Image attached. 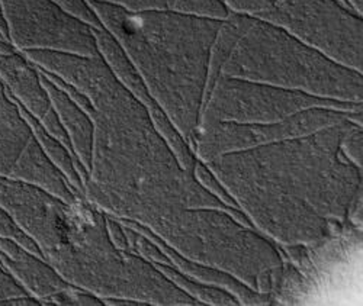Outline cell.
Masks as SVG:
<instances>
[{
    "label": "cell",
    "mask_w": 363,
    "mask_h": 306,
    "mask_svg": "<svg viewBox=\"0 0 363 306\" xmlns=\"http://www.w3.org/2000/svg\"><path fill=\"white\" fill-rule=\"evenodd\" d=\"M0 79L26 112L31 113L50 134L73 151L69 137L52 108L40 70L33 61H29L18 50L0 54Z\"/></svg>",
    "instance_id": "cell-13"
},
{
    "label": "cell",
    "mask_w": 363,
    "mask_h": 306,
    "mask_svg": "<svg viewBox=\"0 0 363 306\" xmlns=\"http://www.w3.org/2000/svg\"><path fill=\"white\" fill-rule=\"evenodd\" d=\"M310 108L362 112L363 105L339 103L302 91L220 76L206 84L199 124L202 122L267 124Z\"/></svg>",
    "instance_id": "cell-8"
},
{
    "label": "cell",
    "mask_w": 363,
    "mask_h": 306,
    "mask_svg": "<svg viewBox=\"0 0 363 306\" xmlns=\"http://www.w3.org/2000/svg\"><path fill=\"white\" fill-rule=\"evenodd\" d=\"M87 2L194 151L221 21L172 9L130 12L98 0Z\"/></svg>",
    "instance_id": "cell-3"
},
{
    "label": "cell",
    "mask_w": 363,
    "mask_h": 306,
    "mask_svg": "<svg viewBox=\"0 0 363 306\" xmlns=\"http://www.w3.org/2000/svg\"><path fill=\"white\" fill-rule=\"evenodd\" d=\"M29 295L15 279L12 274L0 264V306H6L11 299Z\"/></svg>",
    "instance_id": "cell-23"
},
{
    "label": "cell",
    "mask_w": 363,
    "mask_h": 306,
    "mask_svg": "<svg viewBox=\"0 0 363 306\" xmlns=\"http://www.w3.org/2000/svg\"><path fill=\"white\" fill-rule=\"evenodd\" d=\"M155 264L170 282H173L182 290L186 292L201 305H241L240 300L231 292L223 288L209 286V285L196 282L195 279H191L185 276V274L177 271L170 264H159V263H155Z\"/></svg>",
    "instance_id": "cell-16"
},
{
    "label": "cell",
    "mask_w": 363,
    "mask_h": 306,
    "mask_svg": "<svg viewBox=\"0 0 363 306\" xmlns=\"http://www.w3.org/2000/svg\"><path fill=\"white\" fill-rule=\"evenodd\" d=\"M0 35H2L5 40H8V26H6V22L4 19V13H2V9H0ZM9 41V40H8Z\"/></svg>",
    "instance_id": "cell-26"
},
{
    "label": "cell",
    "mask_w": 363,
    "mask_h": 306,
    "mask_svg": "<svg viewBox=\"0 0 363 306\" xmlns=\"http://www.w3.org/2000/svg\"><path fill=\"white\" fill-rule=\"evenodd\" d=\"M98 2L119 6L130 12L172 9V0H98Z\"/></svg>",
    "instance_id": "cell-22"
},
{
    "label": "cell",
    "mask_w": 363,
    "mask_h": 306,
    "mask_svg": "<svg viewBox=\"0 0 363 306\" xmlns=\"http://www.w3.org/2000/svg\"><path fill=\"white\" fill-rule=\"evenodd\" d=\"M54 2L69 13H72L73 16L83 21L84 23L94 28H102L99 19L96 18L92 8H90L87 0H54Z\"/></svg>",
    "instance_id": "cell-20"
},
{
    "label": "cell",
    "mask_w": 363,
    "mask_h": 306,
    "mask_svg": "<svg viewBox=\"0 0 363 306\" xmlns=\"http://www.w3.org/2000/svg\"><path fill=\"white\" fill-rule=\"evenodd\" d=\"M12 51H15V47L8 40H5L2 35H0V54H8Z\"/></svg>",
    "instance_id": "cell-24"
},
{
    "label": "cell",
    "mask_w": 363,
    "mask_h": 306,
    "mask_svg": "<svg viewBox=\"0 0 363 306\" xmlns=\"http://www.w3.org/2000/svg\"><path fill=\"white\" fill-rule=\"evenodd\" d=\"M40 74L50 95L52 108L58 116L60 124L63 125L69 137L74 156L87 171L94 147V120L62 89L50 81L41 72Z\"/></svg>",
    "instance_id": "cell-15"
},
{
    "label": "cell",
    "mask_w": 363,
    "mask_h": 306,
    "mask_svg": "<svg viewBox=\"0 0 363 306\" xmlns=\"http://www.w3.org/2000/svg\"><path fill=\"white\" fill-rule=\"evenodd\" d=\"M347 119L362 124L363 113L335 108H310L267 124L202 122L195 138L194 152L198 160L208 162L228 152L308 135Z\"/></svg>",
    "instance_id": "cell-10"
},
{
    "label": "cell",
    "mask_w": 363,
    "mask_h": 306,
    "mask_svg": "<svg viewBox=\"0 0 363 306\" xmlns=\"http://www.w3.org/2000/svg\"><path fill=\"white\" fill-rule=\"evenodd\" d=\"M172 11L217 21L230 13L223 0H172Z\"/></svg>",
    "instance_id": "cell-17"
},
{
    "label": "cell",
    "mask_w": 363,
    "mask_h": 306,
    "mask_svg": "<svg viewBox=\"0 0 363 306\" xmlns=\"http://www.w3.org/2000/svg\"><path fill=\"white\" fill-rule=\"evenodd\" d=\"M95 37H96L98 51L102 55V58L106 61L111 70L115 73L119 81L128 89L130 94L148 110L151 119L155 120L159 131L172 145L180 163L184 164L185 169L195 173V164L198 159L194 154V151L191 149L188 142L182 138L177 130L173 127L164 110L159 106V103L153 98H151L150 91L145 87L141 76L131 64V61L128 60L123 48H121L116 40L104 28H95Z\"/></svg>",
    "instance_id": "cell-12"
},
{
    "label": "cell",
    "mask_w": 363,
    "mask_h": 306,
    "mask_svg": "<svg viewBox=\"0 0 363 306\" xmlns=\"http://www.w3.org/2000/svg\"><path fill=\"white\" fill-rule=\"evenodd\" d=\"M150 232L185 259L224 271L256 292L275 296L282 289L286 261L281 247L227 210L185 208Z\"/></svg>",
    "instance_id": "cell-6"
},
{
    "label": "cell",
    "mask_w": 363,
    "mask_h": 306,
    "mask_svg": "<svg viewBox=\"0 0 363 306\" xmlns=\"http://www.w3.org/2000/svg\"><path fill=\"white\" fill-rule=\"evenodd\" d=\"M8 40L18 51L45 50L98 55L95 28L54 0H0Z\"/></svg>",
    "instance_id": "cell-9"
},
{
    "label": "cell",
    "mask_w": 363,
    "mask_h": 306,
    "mask_svg": "<svg viewBox=\"0 0 363 306\" xmlns=\"http://www.w3.org/2000/svg\"><path fill=\"white\" fill-rule=\"evenodd\" d=\"M340 2H343V4H346V0H340ZM347 5V4H346ZM349 6V5H347Z\"/></svg>",
    "instance_id": "cell-27"
},
{
    "label": "cell",
    "mask_w": 363,
    "mask_h": 306,
    "mask_svg": "<svg viewBox=\"0 0 363 306\" xmlns=\"http://www.w3.org/2000/svg\"><path fill=\"white\" fill-rule=\"evenodd\" d=\"M0 177H12L47 189L66 202L79 196L66 176L37 141L21 105L0 79Z\"/></svg>",
    "instance_id": "cell-11"
},
{
    "label": "cell",
    "mask_w": 363,
    "mask_h": 306,
    "mask_svg": "<svg viewBox=\"0 0 363 306\" xmlns=\"http://www.w3.org/2000/svg\"><path fill=\"white\" fill-rule=\"evenodd\" d=\"M228 12L260 16L275 5V0H223Z\"/></svg>",
    "instance_id": "cell-21"
},
{
    "label": "cell",
    "mask_w": 363,
    "mask_h": 306,
    "mask_svg": "<svg viewBox=\"0 0 363 306\" xmlns=\"http://www.w3.org/2000/svg\"><path fill=\"white\" fill-rule=\"evenodd\" d=\"M350 122L203 163L252 227L278 247H320L353 227L350 210L363 196V170L340 147Z\"/></svg>",
    "instance_id": "cell-2"
},
{
    "label": "cell",
    "mask_w": 363,
    "mask_h": 306,
    "mask_svg": "<svg viewBox=\"0 0 363 306\" xmlns=\"http://www.w3.org/2000/svg\"><path fill=\"white\" fill-rule=\"evenodd\" d=\"M336 63L363 73V19L340 0H277L260 16Z\"/></svg>",
    "instance_id": "cell-7"
},
{
    "label": "cell",
    "mask_w": 363,
    "mask_h": 306,
    "mask_svg": "<svg viewBox=\"0 0 363 306\" xmlns=\"http://www.w3.org/2000/svg\"><path fill=\"white\" fill-rule=\"evenodd\" d=\"M0 264L41 305H52L57 296L76 288L60 276V273L43 256L19 246L12 239L0 238Z\"/></svg>",
    "instance_id": "cell-14"
},
{
    "label": "cell",
    "mask_w": 363,
    "mask_h": 306,
    "mask_svg": "<svg viewBox=\"0 0 363 306\" xmlns=\"http://www.w3.org/2000/svg\"><path fill=\"white\" fill-rule=\"evenodd\" d=\"M22 54L74 86L92 105L94 147L83 196L108 215L153 231L185 208H217L250 225L245 213L202 186L180 163L148 110L101 54L29 50Z\"/></svg>",
    "instance_id": "cell-1"
},
{
    "label": "cell",
    "mask_w": 363,
    "mask_h": 306,
    "mask_svg": "<svg viewBox=\"0 0 363 306\" xmlns=\"http://www.w3.org/2000/svg\"><path fill=\"white\" fill-rule=\"evenodd\" d=\"M363 125L350 122L342 137V151L343 154L357 167H363Z\"/></svg>",
    "instance_id": "cell-18"
},
{
    "label": "cell",
    "mask_w": 363,
    "mask_h": 306,
    "mask_svg": "<svg viewBox=\"0 0 363 306\" xmlns=\"http://www.w3.org/2000/svg\"><path fill=\"white\" fill-rule=\"evenodd\" d=\"M0 238L12 239L18 242L19 246L41 256L37 244L23 232V230L18 225V222L12 218L11 213L4 206H0Z\"/></svg>",
    "instance_id": "cell-19"
},
{
    "label": "cell",
    "mask_w": 363,
    "mask_h": 306,
    "mask_svg": "<svg viewBox=\"0 0 363 306\" xmlns=\"http://www.w3.org/2000/svg\"><path fill=\"white\" fill-rule=\"evenodd\" d=\"M346 4L357 13V15H360L362 16V11H363V0H346Z\"/></svg>",
    "instance_id": "cell-25"
},
{
    "label": "cell",
    "mask_w": 363,
    "mask_h": 306,
    "mask_svg": "<svg viewBox=\"0 0 363 306\" xmlns=\"http://www.w3.org/2000/svg\"><path fill=\"white\" fill-rule=\"evenodd\" d=\"M220 76L363 105L362 73L330 60L284 28L252 15L230 12L221 21L206 84Z\"/></svg>",
    "instance_id": "cell-4"
},
{
    "label": "cell",
    "mask_w": 363,
    "mask_h": 306,
    "mask_svg": "<svg viewBox=\"0 0 363 306\" xmlns=\"http://www.w3.org/2000/svg\"><path fill=\"white\" fill-rule=\"evenodd\" d=\"M44 259L73 286L105 305H201L133 250H121L111 239L106 213L79 196L55 246Z\"/></svg>",
    "instance_id": "cell-5"
}]
</instances>
